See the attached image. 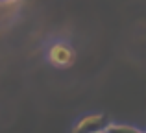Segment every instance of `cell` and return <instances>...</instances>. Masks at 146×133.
<instances>
[{
  "instance_id": "cell-3",
  "label": "cell",
  "mask_w": 146,
  "mask_h": 133,
  "mask_svg": "<svg viewBox=\"0 0 146 133\" xmlns=\"http://www.w3.org/2000/svg\"><path fill=\"white\" fill-rule=\"evenodd\" d=\"M104 131L106 133H144L133 126H126V124H109V126L104 128Z\"/></svg>"
},
{
  "instance_id": "cell-1",
  "label": "cell",
  "mask_w": 146,
  "mask_h": 133,
  "mask_svg": "<svg viewBox=\"0 0 146 133\" xmlns=\"http://www.w3.org/2000/svg\"><path fill=\"white\" fill-rule=\"evenodd\" d=\"M74 59H76V52L65 43H56L48 50V61L54 67H61V68L70 67L74 63Z\"/></svg>"
},
{
  "instance_id": "cell-4",
  "label": "cell",
  "mask_w": 146,
  "mask_h": 133,
  "mask_svg": "<svg viewBox=\"0 0 146 133\" xmlns=\"http://www.w3.org/2000/svg\"><path fill=\"white\" fill-rule=\"evenodd\" d=\"M17 2H21V0H0V6H13Z\"/></svg>"
},
{
  "instance_id": "cell-2",
  "label": "cell",
  "mask_w": 146,
  "mask_h": 133,
  "mask_svg": "<svg viewBox=\"0 0 146 133\" xmlns=\"http://www.w3.org/2000/svg\"><path fill=\"white\" fill-rule=\"evenodd\" d=\"M102 118L104 116L102 115H89V116H85V118H82L78 122V126H76V130H74V133H82V131H93L91 128L93 126H96V124H100L102 122Z\"/></svg>"
},
{
  "instance_id": "cell-5",
  "label": "cell",
  "mask_w": 146,
  "mask_h": 133,
  "mask_svg": "<svg viewBox=\"0 0 146 133\" xmlns=\"http://www.w3.org/2000/svg\"><path fill=\"white\" fill-rule=\"evenodd\" d=\"M87 133H106L104 130H93V131H87Z\"/></svg>"
}]
</instances>
